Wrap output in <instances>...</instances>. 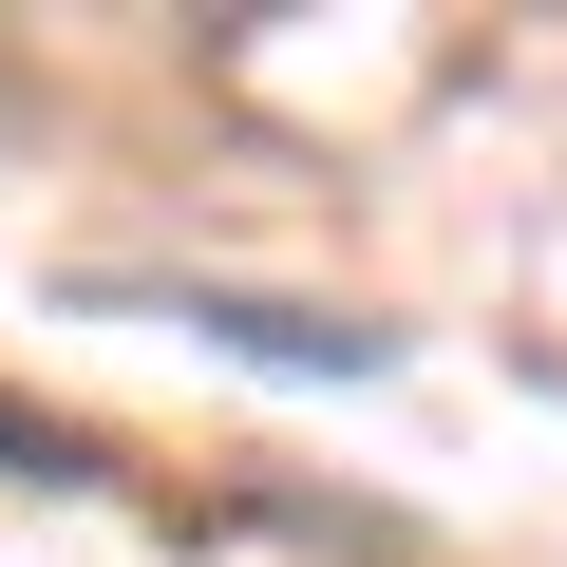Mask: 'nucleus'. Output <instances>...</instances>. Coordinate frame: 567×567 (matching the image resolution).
Here are the masks:
<instances>
[{"mask_svg": "<svg viewBox=\"0 0 567 567\" xmlns=\"http://www.w3.org/2000/svg\"><path fill=\"white\" fill-rule=\"evenodd\" d=\"M189 322H208V341H246V360H284V379H379V360H398V322H322V303H246V284H189Z\"/></svg>", "mask_w": 567, "mask_h": 567, "instance_id": "obj_1", "label": "nucleus"}]
</instances>
